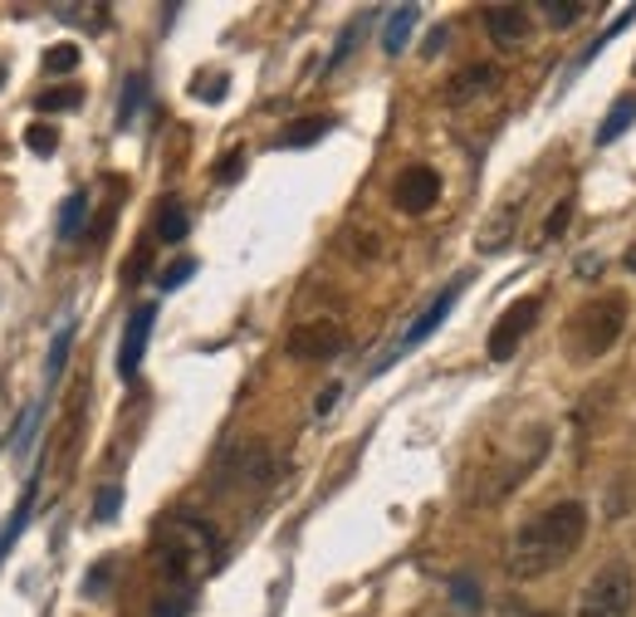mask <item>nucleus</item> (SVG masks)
I'll return each instance as SVG.
<instances>
[{
  "mask_svg": "<svg viewBox=\"0 0 636 617\" xmlns=\"http://www.w3.org/2000/svg\"><path fill=\"white\" fill-rule=\"evenodd\" d=\"M587 534V509L583 499H558L548 505L538 519H528L514 534V548H509V573L514 578H544L553 568H563L568 558L583 548Z\"/></svg>",
  "mask_w": 636,
  "mask_h": 617,
  "instance_id": "1",
  "label": "nucleus"
},
{
  "mask_svg": "<svg viewBox=\"0 0 636 617\" xmlns=\"http://www.w3.org/2000/svg\"><path fill=\"white\" fill-rule=\"evenodd\" d=\"M626 329V299L622 294H602V299H587L583 309L568 319V353L583 362L602 358Z\"/></svg>",
  "mask_w": 636,
  "mask_h": 617,
  "instance_id": "2",
  "label": "nucleus"
},
{
  "mask_svg": "<svg viewBox=\"0 0 636 617\" xmlns=\"http://www.w3.org/2000/svg\"><path fill=\"white\" fill-rule=\"evenodd\" d=\"M632 603H636L632 564L607 558L593 573V583L583 588V597H577V617H632Z\"/></svg>",
  "mask_w": 636,
  "mask_h": 617,
  "instance_id": "3",
  "label": "nucleus"
},
{
  "mask_svg": "<svg viewBox=\"0 0 636 617\" xmlns=\"http://www.w3.org/2000/svg\"><path fill=\"white\" fill-rule=\"evenodd\" d=\"M460 289H465V274H460V280H450V284H446V289H440V294H436V299H431V304H426V309H421V313H416V319H411V329H407V333H401V338H397V343H391V353H387V358H377V368H372V372H387V368H391V362H397V358H401V353H411V348H416V343H426V338H431V333H436V329H440V323H446V313H450V309H456Z\"/></svg>",
  "mask_w": 636,
  "mask_h": 617,
  "instance_id": "4",
  "label": "nucleus"
},
{
  "mask_svg": "<svg viewBox=\"0 0 636 617\" xmlns=\"http://www.w3.org/2000/svg\"><path fill=\"white\" fill-rule=\"evenodd\" d=\"M538 309H544V299H538V294H524V299L509 304V309L495 319V329H489V343H485L489 358H495V362L514 358V348L524 343V333L538 323Z\"/></svg>",
  "mask_w": 636,
  "mask_h": 617,
  "instance_id": "5",
  "label": "nucleus"
},
{
  "mask_svg": "<svg viewBox=\"0 0 636 617\" xmlns=\"http://www.w3.org/2000/svg\"><path fill=\"white\" fill-rule=\"evenodd\" d=\"M342 329L333 319H313V323H299V329L289 333V358L299 362H328L342 353Z\"/></svg>",
  "mask_w": 636,
  "mask_h": 617,
  "instance_id": "6",
  "label": "nucleus"
},
{
  "mask_svg": "<svg viewBox=\"0 0 636 617\" xmlns=\"http://www.w3.org/2000/svg\"><path fill=\"white\" fill-rule=\"evenodd\" d=\"M391 201L407 215L431 211V206L440 201V172L436 166H407V172L397 176V186H391Z\"/></svg>",
  "mask_w": 636,
  "mask_h": 617,
  "instance_id": "7",
  "label": "nucleus"
},
{
  "mask_svg": "<svg viewBox=\"0 0 636 617\" xmlns=\"http://www.w3.org/2000/svg\"><path fill=\"white\" fill-rule=\"evenodd\" d=\"M152 323H157V304H137V309L127 313L123 348H117V372H123V378H137V368H142V353H147V338H152Z\"/></svg>",
  "mask_w": 636,
  "mask_h": 617,
  "instance_id": "8",
  "label": "nucleus"
},
{
  "mask_svg": "<svg viewBox=\"0 0 636 617\" xmlns=\"http://www.w3.org/2000/svg\"><path fill=\"white\" fill-rule=\"evenodd\" d=\"M489 88H499V64H465L456 78H446L440 98H446L450 108H460V103H475V98H485Z\"/></svg>",
  "mask_w": 636,
  "mask_h": 617,
  "instance_id": "9",
  "label": "nucleus"
},
{
  "mask_svg": "<svg viewBox=\"0 0 636 617\" xmlns=\"http://www.w3.org/2000/svg\"><path fill=\"white\" fill-rule=\"evenodd\" d=\"M485 29L495 45H524L528 39V10L524 5H489L485 10Z\"/></svg>",
  "mask_w": 636,
  "mask_h": 617,
  "instance_id": "10",
  "label": "nucleus"
},
{
  "mask_svg": "<svg viewBox=\"0 0 636 617\" xmlns=\"http://www.w3.org/2000/svg\"><path fill=\"white\" fill-rule=\"evenodd\" d=\"M416 20H421V5H397L391 10L387 29H382V49H387V54H401L407 39H411V29H416Z\"/></svg>",
  "mask_w": 636,
  "mask_h": 617,
  "instance_id": "11",
  "label": "nucleus"
},
{
  "mask_svg": "<svg viewBox=\"0 0 636 617\" xmlns=\"http://www.w3.org/2000/svg\"><path fill=\"white\" fill-rule=\"evenodd\" d=\"M68 348H74V319H64V323H59L54 343H49V362H45V402H49V392H54V382L64 378Z\"/></svg>",
  "mask_w": 636,
  "mask_h": 617,
  "instance_id": "12",
  "label": "nucleus"
},
{
  "mask_svg": "<svg viewBox=\"0 0 636 617\" xmlns=\"http://www.w3.org/2000/svg\"><path fill=\"white\" fill-rule=\"evenodd\" d=\"M186 231H191V221H186V206L176 201V196H166V201L157 206V240L176 245V240H186Z\"/></svg>",
  "mask_w": 636,
  "mask_h": 617,
  "instance_id": "13",
  "label": "nucleus"
},
{
  "mask_svg": "<svg viewBox=\"0 0 636 617\" xmlns=\"http://www.w3.org/2000/svg\"><path fill=\"white\" fill-rule=\"evenodd\" d=\"M323 133H333V118H328V113H313V118H299V123L284 127L279 143H284V147H313Z\"/></svg>",
  "mask_w": 636,
  "mask_h": 617,
  "instance_id": "14",
  "label": "nucleus"
},
{
  "mask_svg": "<svg viewBox=\"0 0 636 617\" xmlns=\"http://www.w3.org/2000/svg\"><path fill=\"white\" fill-rule=\"evenodd\" d=\"M29 515H35V480H29V485H25V495H20V509L5 519V525H0V558H5L10 548H15V539H20V534H25Z\"/></svg>",
  "mask_w": 636,
  "mask_h": 617,
  "instance_id": "15",
  "label": "nucleus"
},
{
  "mask_svg": "<svg viewBox=\"0 0 636 617\" xmlns=\"http://www.w3.org/2000/svg\"><path fill=\"white\" fill-rule=\"evenodd\" d=\"M84 221H88V196H84V192H68L64 206H59V225H54L59 240H78Z\"/></svg>",
  "mask_w": 636,
  "mask_h": 617,
  "instance_id": "16",
  "label": "nucleus"
},
{
  "mask_svg": "<svg viewBox=\"0 0 636 617\" xmlns=\"http://www.w3.org/2000/svg\"><path fill=\"white\" fill-rule=\"evenodd\" d=\"M632 123H636V94H626V98H616V108L602 118V127H597V143H602V147L616 143V137H622Z\"/></svg>",
  "mask_w": 636,
  "mask_h": 617,
  "instance_id": "17",
  "label": "nucleus"
},
{
  "mask_svg": "<svg viewBox=\"0 0 636 617\" xmlns=\"http://www.w3.org/2000/svg\"><path fill=\"white\" fill-rule=\"evenodd\" d=\"M78 103H84V94H78L74 84H59V88H39V94H35V108H39V113H74Z\"/></svg>",
  "mask_w": 636,
  "mask_h": 617,
  "instance_id": "18",
  "label": "nucleus"
},
{
  "mask_svg": "<svg viewBox=\"0 0 636 617\" xmlns=\"http://www.w3.org/2000/svg\"><path fill=\"white\" fill-rule=\"evenodd\" d=\"M142 94H147V78H142V74H133V78L123 84V108H117V127L133 123V113L142 108Z\"/></svg>",
  "mask_w": 636,
  "mask_h": 617,
  "instance_id": "19",
  "label": "nucleus"
},
{
  "mask_svg": "<svg viewBox=\"0 0 636 617\" xmlns=\"http://www.w3.org/2000/svg\"><path fill=\"white\" fill-rule=\"evenodd\" d=\"M25 147H29L35 157H49V152L59 147V127H49V123H29V127H25Z\"/></svg>",
  "mask_w": 636,
  "mask_h": 617,
  "instance_id": "20",
  "label": "nucleus"
},
{
  "mask_svg": "<svg viewBox=\"0 0 636 617\" xmlns=\"http://www.w3.org/2000/svg\"><path fill=\"white\" fill-rule=\"evenodd\" d=\"M538 10L548 15V25H553V29H568L577 15H583V5H577V0H544Z\"/></svg>",
  "mask_w": 636,
  "mask_h": 617,
  "instance_id": "21",
  "label": "nucleus"
},
{
  "mask_svg": "<svg viewBox=\"0 0 636 617\" xmlns=\"http://www.w3.org/2000/svg\"><path fill=\"white\" fill-rule=\"evenodd\" d=\"M117 509H123V485H103V490H98V499H93V509H88V515H93L98 525H108V519H113Z\"/></svg>",
  "mask_w": 636,
  "mask_h": 617,
  "instance_id": "22",
  "label": "nucleus"
},
{
  "mask_svg": "<svg viewBox=\"0 0 636 617\" xmlns=\"http://www.w3.org/2000/svg\"><path fill=\"white\" fill-rule=\"evenodd\" d=\"M74 64H78V45H68V39H64V45H49L45 49V69H49V74H68Z\"/></svg>",
  "mask_w": 636,
  "mask_h": 617,
  "instance_id": "23",
  "label": "nucleus"
},
{
  "mask_svg": "<svg viewBox=\"0 0 636 617\" xmlns=\"http://www.w3.org/2000/svg\"><path fill=\"white\" fill-rule=\"evenodd\" d=\"M450 597H456L465 613H479V588H475V578H470V573H456V578H450Z\"/></svg>",
  "mask_w": 636,
  "mask_h": 617,
  "instance_id": "24",
  "label": "nucleus"
},
{
  "mask_svg": "<svg viewBox=\"0 0 636 617\" xmlns=\"http://www.w3.org/2000/svg\"><path fill=\"white\" fill-rule=\"evenodd\" d=\"M196 274V260H176V264H166L162 274H157V289H176V284H186Z\"/></svg>",
  "mask_w": 636,
  "mask_h": 617,
  "instance_id": "25",
  "label": "nucleus"
},
{
  "mask_svg": "<svg viewBox=\"0 0 636 617\" xmlns=\"http://www.w3.org/2000/svg\"><path fill=\"white\" fill-rule=\"evenodd\" d=\"M358 35H362V20H352L348 29H342V39H338V49H333V59H328V69H338L342 59L352 54V45H358Z\"/></svg>",
  "mask_w": 636,
  "mask_h": 617,
  "instance_id": "26",
  "label": "nucleus"
},
{
  "mask_svg": "<svg viewBox=\"0 0 636 617\" xmlns=\"http://www.w3.org/2000/svg\"><path fill=\"white\" fill-rule=\"evenodd\" d=\"M568 215H573V201H558L553 215H548V225H544V240H558V235L568 231Z\"/></svg>",
  "mask_w": 636,
  "mask_h": 617,
  "instance_id": "27",
  "label": "nucleus"
},
{
  "mask_svg": "<svg viewBox=\"0 0 636 617\" xmlns=\"http://www.w3.org/2000/svg\"><path fill=\"white\" fill-rule=\"evenodd\" d=\"M240 166H245V157H240V152H230V157H221L215 176H221V182H235V176H240Z\"/></svg>",
  "mask_w": 636,
  "mask_h": 617,
  "instance_id": "28",
  "label": "nucleus"
},
{
  "mask_svg": "<svg viewBox=\"0 0 636 617\" xmlns=\"http://www.w3.org/2000/svg\"><path fill=\"white\" fill-rule=\"evenodd\" d=\"M157 617H186V593L162 597V603H157Z\"/></svg>",
  "mask_w": 636,
  "mask_h": 617,
  "instance_id": "29",
  "label": "nucleus"
},
{
  "mask_svg": "<svg viewBox=\"0 0 636 617\" xmlns=\"http://www.w3.org/2000/svg\"><path fill=\"white\" fill-rule=\"evenodd\" d=\"M108 568H113V564H98V573H88L84 593H103V588H108V578H113V573H108Z\"/></svg>",
  "mask_w": 636,
  "mask_h": 617,
  "instance_id": "30",
  "label": "nucleus"
},
{
  "mask_svg": "<svg viewBox=\"0 0 636 617\" xmlns=\"http://www.w3.org/2000/svg\"><path fill=\"white\" fill-rule=\"evenodd\" d=\"M446 39H450V29H431V39H426V49H421V54H440V49H446Z\"/></svg>",
  "mask_w": 636,
  "mask_h": 617,
  "instance_id": "31",
  "label": "nucleus"
},
{
  "mask_svg": "<svg viewBox=\"0 0 636 617\" xmlns=\"http://www.w3.org/2000/svg\"><path fill=\"white\" fill-rule=\"evenodd\" d=\"M338 392H342V387H323V392H319V402H313V411H328L333 402H338Z\"/></svg>",
  "mask_w": 636,
  "mask_h": 617,
  "instance_id": "32",
  "label": "nucleus"
},
{
  "mask_svg": "<svg viewBox=\"0 0 636 617\" xmlns=\"http://www.w3.org/2000/svg\"><path fill=\"white\" fill-rule=\"evenodd\" d=\"M626 270L636 274V245H632V250H626Z\"/></svg>",
  "mask_w": 636,
  "mask_h": 617,
  "instance_id": "33",
  "label": "nucleus"
},
{
  "mask_svg": "<svg viewBox=\"0 0 636 617\" xmlns=\"http://www.w3.org/2000/svg\"><path fill=\"white\" fill-rule=\"evenodd\" d=\"M0 88H5V64H0Z\"/></svg>",
  "mask_w": 636,
  "mask_h": 617,
  "instance_id": "34",
  "label": "nucleus"
},
{
  "mask_svg": "<svg viewBox=\"0 0 636 617\" xmlns=\"http://www.w3.org/2000/svg\"><path fill=\"white\" fill-rule=\"evenodd\" d=\"M528 617H558V613H528Z\"/></svg>",
  "mask_w": 636,
  "mask_h": 617,
  "instance_id": "35",
  "label": "nucleus"
}]
</instances>
